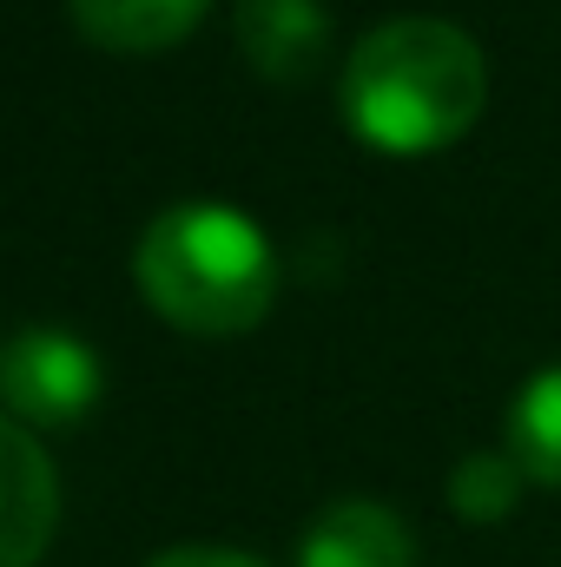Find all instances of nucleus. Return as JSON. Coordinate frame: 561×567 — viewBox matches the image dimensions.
I'll use <instances>...</instances> for the list:
<instances>
[{
	"mask_svg": "<svg viewBox=\"0 0 561 567\" xmlns=\"http://www.w3.org/2000/svg\"><path fill=\"white\" fill-rule=\"evenodd\" d=\"M489 106L482 47L429 13L370 27L344 60V126L384 158L449 152Z\"/></svg>",
	"mask_w": 561,
	"mask_h": 567,
	"instance_id": "1",
	"label": "nucleus"
},
{
	"mask_svg": "<svg viewBox=\"0 0 561 567\" xmlns=\"http://www.w3.org/2000/svg\"><path fill=\"white\" fill-rule=\"evenodd\" d=\"M133 278L159 323L185 337H245L278 303V251L245 212L218 198H185L145 225Z\"/></svg>",
	"mask_w": 561,
	"mask_h": 567,
	"instance_id": "2",
	"label": "nucleus"
},
{
	"mask_svg": "<svg viewBox=\"0 0 561 567\" xmlns=\"http://www.w3.org/2000/svg\"><path fill=\"white\" fill-rule=\"evenodd\" d=\"M106 396L100 350L73 330H20L0 350V403L20 429H73Z\"/></svg>",
	"mask_w": 561,
	"mask_h": 567,
	"instance_id": "3",
	"label": "nucleus"
},
{
	"mask_svg": "<svg viewBox=\"0 0 561 567\" xmlns=\"http://www.w3.org/2000/svg\"><path fill=\"white\" fill-rule=\"evenodd\" d=\"M60 528V475L33 429L0 416V567H40Z\"/></svg>",
	"mask_w": 561,
	"mask_h": 567,
	"instance_id": "4",
	"label": "nucleus"
},
{
	"mask_svg": "<svg viewBox=\"0 0 561 567\" xmlns=\"http://www.w3.org/2000/svg\"><path fill=\"white\" fill-rule=\"evenodd\" d=\"M238 53L278 80V86H297L324 66L330 53V13L324 0H238Z\"/></svg>",
	"mask_w": 561,
	"mask_h": 567,
	"instance_id": "5",
	"label": "nucleus"
},
{
	"mask_svg": "<svg viewBox=\"0 0 561 567\" xmlns=\"http://www.w3.org/2000/svg\"><path fill=\"white\" fill-rule=\"evenodd\" d=\"M297 567H417V542L397 508L350 495V502H330L304 528Z\"/></svg>",
	"mask_w": 561,
	"mask_h": 567,
	"instance_id": "6",
	"label": "nucleus"
},
{
	"mask_svg": "<svg viewBox=\"0 0 561 567\" xmlns=\"http://www.w3.org/2000/svg\"><path fill=\"white\" fill-rule=\"evenodd\" d=\"M67 13L100 53L145 60V53H172L212 13V0H67Z\"/></svg>",
	"mask_w": 561,
	"mask_h": 567,
	"instance_id": "7",
	"label": "nucleus"
},
{
	"mask_svg": "<svg viewBox=\"0 0 561 567\" xmlns=\"http://www.w3.org/2000/svg\"><path fill=\"white\" fill-rule=\"evenodd\" d=\"M509 455L529 482L561 488V363L536 370L522 396L509 403Z\"/></svg>",
	"mask_w": 561,
	"mask_h": 567,
	"instance_id": "8",
	"label": "nucleus"
},
{
	"mask_svg": "<svg viewBox=\"0 0 561 567\" xmlns=\"http://www.w3.org/2000/svg\"><path fill=\"white\" fill-rule=\"evenodd\" d=\"M522 488H529V475L516 468L509 449H476V455H462L456 475H449V508H456L462 522L489 528V522H509V515H516Z\"/></svg>",
	"mask_w": 561,
	"mask_h": 567,
	"instance_id": "9",
	"label": "nucleus"
},
{
	"mask_svg": "<svg viewBox=\"0 0 561 567\" xmlns=\"http://www.w3.org/2000/svg\"><path fill=\"white\" fill-rule=\"evenodd\" d=\"M145 567H265L258 555H238V548H212V542H192V548H165Z\"/></svg>",
	"mask_w": 561,
	"mask_h": 567,
	"instance_id": "10",
	"label": "nucleus"
}]
</instances>
